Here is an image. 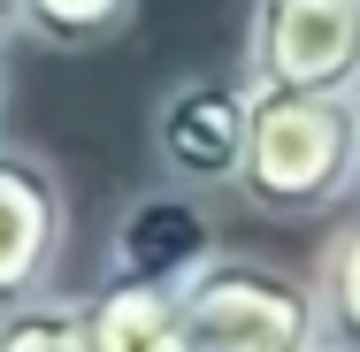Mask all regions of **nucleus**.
<instances>
[{
	"mask_svg": "<svg viewBox=\"0 0 360 352\" xmlns=\"http://www.w3.org/2000/svg\"><path fill=\"white\" fill-rule=\"evenodd\" d=\"M238 200L276 222H314V214L360 200V92L253 84Z\"/></svg>",
	"mask_w": 360,
	"mask_h": 352,
	"instance_id": "obj_1",
	"label": "nucleus"
},
{
	"mask_svg": "<svg viewBox=\"0 0 360 352\" xmlns=\"http://www.w3.org/2000/svg\"><path fill=\"white\" fill-rule=\"evenodd\" d=\"M192 352H330V314L314 276L253 253H215L184 283Z\"/></svg>",
	"mask_w": 360,
	"mask_h": 352,
	"instance_id": "obj_2",
	"label": "nucleus"
},
{
	"mask_svg": "<svg viewBox=\"0 0 360 352\" xmlns=\"http://www.w3.org/2000/svg\"><path fill=\"white\" fill-rule=\"evenodd\" d=\"M245 131H253V84L238 77H176L153 100V161L176 192H238L245 176Z\"/></svg>",
	"mask_w": 360,
	"mask_h": 352,
	"instance_id": "obj_3",
	"label": "nucleus"
},
{
	"mask_svg": "<svg viewBox=\"0 0 360 352\" xmlns=\"http://www.w3.org/2000/svg\"><path fill=\"white\" fill-rule=\"evenodd\" d=\"M245 84L360 92V0H253Z\"/></svg>",
	"mask_w": 360,
	"mask_h": 352,
	"instance_id": "obj_4",
	"label": "nucleus"
},
{
	"mask_svg": "<svg viewBox=\"0 0 360 352\" xmlns=\"http://www.w3.org/2000/svg\"><path fill=\"white\" fill-rule=\"evenodd\" d=\"M70 253V184L39 145L0 138V314L54 291Z\"/></svg>",
	"mask_w": 360,
	"mask_h": 352,
	"instance_id": "obj_5",
	"label": "nucleus"
},
{
	"mask_svg": "<svg viewBox=\"0 0 360 352\" xmlns=\"http://www.w3.org/2000/svg\"><path fill=\"white\" fill-rule=\"evenodd\" d=\"M207 261H215V222L192 192H146L108 230V276H146L184 291Z\"/></svg>",
	"mask_w": 360,
	"mask_h": 352,
	"instance_id": "obj_6",
	"label": "nucleus"
},
{
	"mask_svg": "<svg viewBox=\"0 0 360 352\" xmlns=\"http://www.w3.org/2000/svg\"><path fill=\"white\" fill-rule=\"evenodd\" d=\"M84 337H92V352H192L184 291L100 268V283L84 291Z\"/></svg>",
	"mask_w": 360,
	"mask_h": 352,
	"instance_id": "obj_7",
	"label": "nucleus"
},
{
	"mask_svg": "<svg viewBox=\"0 0 360 352\" xmlns=\"http://www.w3.org/2000/svg\"><path fill=\"white\" fill-rule=\"evenodd\" d=\"M139 0H0V31L46 46V54H92L131 31Z\"/></svg>",
	"mask_w": 360,
	"mask_h": 352,
	"instance_id": "obj_8",
	"label": "nucleus"
},
{
	"mask_svg": "<svg viewBox=\"0 0 360 352\" xmlns=\"http://www.w3.org/2000/svg\"><path fill=\"white\" fill-rule=\"evenodd\" d=\"M330 314V352H360V207L322 237V261L307 268Z\"/></svg>",
	"mask_w": 360,
	"mask_h": 352,
	"instance_id": "obj_9",
	"label": "nucleus"
},
{
	"mask_svg": "<svg viewBox=\"0 0 360 352\" xmlns=\"http://www.w3.org/2000/svg\"><path fill=\"white\" fill-rule=\"evenodd\" d=\"M0 352H92V337H84V299L46 291L31 306L0 314Z\"/></svg>",
	"mask_w": 360,
	"mask_h": 352,
	"instance_id": "obj_10",
	"label": "nucleus"
},
{
	"mask_svg": "<svg viewBox=\"0 0 360 352\" xmlns=\"http://www.w3.org/2000/svg\"><path fill=\"white\" fill-rule=\"evenodd\" d=\"M0 107H8V54H0Z\"/></svg>",
	"mask_w": 360,
	"mask_h": 352,
	"instance_id": "obj_11",
	"label": "nucleus"
}]
</instances>
